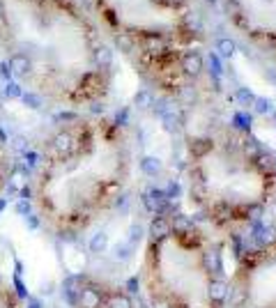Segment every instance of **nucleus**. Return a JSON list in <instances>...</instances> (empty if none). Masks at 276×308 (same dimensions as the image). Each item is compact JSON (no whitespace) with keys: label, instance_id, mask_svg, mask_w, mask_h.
I'll list each match as a JSON object with an SVG mask.
<instances>
[{"label":"nucleus","instance_id":"nucleus-21","mask_svg":"<svg viewBox=\"0 0 276 308\" xmlns=\"http://www.w3.org/2000/svg\"><path fill=\"white\" fill-rule=\"evenodd\" d=\"M177 193H179V187L175 184V182H171V184H168V191H166V195H168V198H175Z\"/></svg>","mask_w":276,"mask_h":308},{"label":"nucleus","instance_id":"nucleus-3","mask_svg":"<svg viewBox=\"0 0 276 308\" xmlns=\"http://www.w3.org/2000/svg\"><path fill=\"white\" fill-rule=\"evenodd\" d=\"M182 69H184L189 76H198L202 71V55L198 51H189L187 55L182 58Z\"/></svg>","mask_w":276,"mask_h":308},{"label":"nucleus","instance_id":"nucleus-26","mask_svg":"<svg viewBox=\"0 0 276 308\" xmlns=\"http://www.w3.org/2000/svg\"><path fill=\"white\" fill-rule=\"evenodd\" d=\"M272 115H276V108H274V113H272Z\"/></svg>","mask_w":276,"mask_h":308},{"label":"nucleus","instance_id":"nucleus-12","mask_svg":"<svg viewBox=\"0 0 276 308\" xmlns=\"http://www.w3.org/2000/svg\"><path fill=\"white\" fill-rule=\"evenodd\" d=\"M207 65H209V74L214 76V78H219V76L224 74V69H221V60H219V55H217V53H209V60H207Z\"/></svg>","mask_w":276,"mask_h":308},{"label":"nucleus","instance_id":"nucleus-13","mask_svg":"<svg viewBox=\"0 0 276 308\" xmlns=\"http://www.w3.org/2000/svg\"><path fill=\"white\" fill-rule=\"evenodd\" d=\"M226 294H228V285H226V281H214V283H212V297L219 299V301H224Z\"/></svg>","mask_w":276,"mask_h":308},{"label":"nucleus","instance_id":"nucleus-17","mask_svg":"<svg viewBox=\"0 0 276 308\" xmlns=\"http://www.w3.org/2000/svg\"><path fill=\"white\" fill-rule=\"evenodd\" d=\"M209 147H212V145H209V141H194V145H191V152L201 157V154H205Z\"/></svg>","mask_w":276,"mask_h":308},{"label":"nucleus","instance_id":"nucleus-1","mask_svg":"<svg viewBox=\"0 0 276 308\" xmlns=\"http://www.w3.org/2000/svg\"><path fill=\"white\" fill-rule=\"evenodd\" d=\"M0 308H23V299L7 278L0 274Z\"/></svg>","mask_w":276,"mask_h":308},{"label":"nucleus","instance_id":"nucleus-15","mask_svg":"<svg viewBox=\"0 0 276 308\" xmlns=\"http://www.w3.org/2000/svg\"><path fill=\"white\" fill-rule=\"evenodd\" d=\"M115 44L120 46V51L129 53L131 48H134V39L129 37V35H118V39H115Z\"/></svg>","mask_w":276,"mask_h":308},{"label":"nucleus","instance_id":"nucleus-16","mask_svg":"<svg viewBox=\"0 0 276 308\" xmlns=\"http://www.w3.org/2000/svg\"><path fill=\"white\" fill-rule=\"evenodd\" d=\"M148 51H152V53L164 51V42H161L159 37H154V35H150L148 37Z\"/></svg>","mask_w":276,"mask_h":308},{"label":"nucleus","instance_id":"nucleus-5","mask_svg":"<svg viewBox=\"0 0 276 308\" xmlns=\"http://www.w3.org/2000/svg\"><path fill=\"white\" fill-rule=\"evenodd\" d=\"M92 58H95V65H97L99 69H106V67H111V62H113V51L108 48V46L101 44V46L95 48Z\"/></svg>","mask_w":276,"mask_h":308},{"label":"nucleus","instance_id":"nucleus-20","mask_svg":"<svg viewBox=\"0 0 276 308\" xmlns=\"http://www.w3.org/2000/svg\"><path fill=\"white\" fill-rule=\"evenodd\" d=\"M175 226H177L179 230H187V228L191 226V221H189L184 214H179V216H175Z\"/></svg>","mask_w":276,"mask_h":308},{"label":"nucleus","instance_id":"nucleus-22","mask_svg":"<svg viewBox=\"0 0 276 308\" xmlns=\"http://www.w3.org/2000/svg\"><path fill=\"white\" fill-rule=\"evenodd\" d=\"M104 244H106V237L104 235H97V237H95V241H92V248H104Z\"/></svg>","mask_w":276,"mask_h":308},{"label":"nucleus","instance_id":"nucleus-18","mask_svg":"<svg viewBox=\"0 0 276 308\" xmlns=\"http://www.w3.org/2000/svg\"><path fill=\"white\" fill-rule=\"evenodd\" d=\"M235 127L249 131V129H251V118H249V115H242V113L235 115Z\"/></svg>","mask_w":276,"mask_h":308},{"label":"nucleus","instance_id":"nucleus-14","mask_svg":"<svg viewBox=\"0 0 276 308\" xmlns=\"http://www.w3.org/2000/svg\"><path fill=\"white\" fill-rule=\"evenodd\" d=\"M23 101H25L30 108H42V104H44V97H42L39 92H28V95H23Z\"/></svg>","mask_w":276,"mask_h":308},{"label":"nucleus","instance_id":"nucleus-7","mask_svg":"<svg viewBox=\"0 0 276 308\" xmlns=\"http://www.w3.org/2000/svg\"><path fill=\"white\" fill-rule=\"evenodd\" d=\"M161 122H164V129L168 131V134H175V131L179 129V122H182V120H179V115L171 108L168 113H164V115H161Z\"/></svg>","mask_w":276,"mask_h":308},{"label":"nucleus","instance_id":"nucleus-10","mask_svg":"<svg viewBox=\"0 0 276 308\" xmlns=\"http://www.w3.org/2000/svg\"><path fill=\"white\" fill-rule=\"evenodd\" d=\"M235 42L232 39H219L217 42V51H219V55H224V58H232V53H235Z\"/></svg>","mask_w":276,"mask_h":308},{"label":"nucleus","instance_id":"nucleus-11","mask_svg":"<svg viewBox=\"0 0 276 308\" xmlns=\"http://www.w3.org/2000/svg\"><path fill=\"white\" fill-rule=\"evenodd\" d=\"M235 97H237V101L242 106H253V101H255V95L249 90V88H239Z\"/></svg>","mask_w":276,"mask_h":308},{"label":"nucleus","instance_id":"nucleus-4","mask_svg":"<svg viewBox=\"0 0 276 308\" xmlns=\"http://www.w3.org/2000/svg\"><path fill=\"white\" fill-rule=\"evenodd\" d=\"M150 235H152V239H164L166 235H171V223L164 216H154L150 223Z\"/></svg>","mask_w":276,"mask_h":308},{"label":"nucleus","instance_id":"nucleus-9","mask_svg":"<svg viewBox=\"0 0 276 308\" xmlns=\"http://www.w3.org/2000/svg\"><path fill=\"white\" fill-rule=\"evenodd\" d=\"M134 104L138 106V108H150V106H154V95L150 90H141L134 97Z\"/></svg>","mask_w":276,"mask_h":308},{"label":"nucleus","instance_id":"nucleus-25","mask_svg":"<svg viewBox=\"0 0 276 308\" xmlns=\"http://www.w3.org/2000/svg\"><path fill=\"white\" fill-rule=\"evenodd\" d=\"M0 14H2V5H0Z\"/></svg>","mask_w":276,"mask_h":308},{"label":"nucleus","instance_id":"nucleus-23","mask_svg":"<svg viewBox=\"0 0 276 308\" xmlns=\"http://www.w3.org/2000/svg\"><path fill=\"white\" fill-rule=\"evenodd\" d=\"M0 74L5 76V78H9V76H12V71H9V67H7V62H2V65H0Z\"/></svg>","mask_w":276,"mask_h":308},{"label":"nucleus","instance_id":"nucleus-6","mask_svg":"<svg viewBox=\"0 0 276 308\" xmlns=\"http://www.w3.org/2000/svg\"><path fill=\"white\" fill-rule=\"evenodd\" d=\"M141 168H143V173H145V175H150V177H157V175L161 173V159L145 157L141 161Z\"/></svg>","mask_w":276,"mask_h":308},{"label":"nucleus","instance_id":"nucleus-8","mask_svg":"<svg viewBox=\"0 0 276 308\" xmlns=\"http://www.w3.org/2000/svg\"><path fill=\"white\" fill-rule=\"evenodd\" d=\"M253 111L258 115H272V113H274V101H272V99H267V97H255Z\"/></svg>","mask_w":276,"mask_h":308},{"label":"nucleus","instance_id":"nucleus-19","mask_svg":"<svg viewBox=\"0 0 276 308\" xmlns=\"http://www.w3.org/2000/svg\"><path fill=\"white\" fill-rule=\"evenodd\" d=\"M5 92H7V97H21V95H23L21 85H19V83H14V81L7 83V90H5Z\"/></svg>","mask_w":276,"mask_h":308},{"label":"nucleus","instance_id":"nucleus-24","mask_svg":"<svg viewBox=\"0 0 276 308\" xmlns=\"http://www.w3.org/2000/svg\"><path fill=\"white\" fill-rule=\"evenodd\" d=\"M207 2H212V5H214V2H217V0H207Z\"/></svg>","mask_w":276,"mask_h":308},{"label":"nucleus","instance_id":"nucleus-2","mask_svg":"<svg viewBox=\"0 0 276 308\" xmlns=\"http://www.w3.org/2000/svg\"><path fill=\"white\" fill-rule=\"evenodd\" d=\"M5 134L0 131V193L9 189V177H12V161L5 154Z\"/></svg>","mask_w":276,"mask_h":308}]
</instances>
